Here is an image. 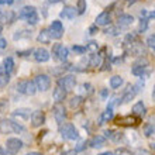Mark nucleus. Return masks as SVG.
<instances>
[{
    "label": "nucleus",
    "instance_id": "1",
    "mask_svg": "<svg viewBox=\"0 0 155 155\" xmlns=\"http://www.w3.org/2000/svg\"><path fill=\"white\" fill-rule=\"evenodd\" d=\"M59 134H61V137L64 140H69V141L79 140V131L71 123H64V124L59 126Z\"/></svg>",
    "mask_w": 155,
    "mask_h": 155
},
{
    "label": "nucleus",
    "instance_id": "2",
    "mask_svg": "<svg viewBox=\"0 0 155 155\" xmlns=\"http://www.w3.org/2000/svg\"><path fill=\"white\" fill-rule=\"evenodd\" d=\"M23 131H25L24 126H21V124L13 121V120H2L0 121V133H3V134L23 133Z\"/></svg>",
    "mask_w": 155,
    "mask_h": 155
},
{
    "label": "nucleus",
    "instance_id": "3",
    "mask_svg": "<svg viewBox=\"0 0 155 155\" xmlns=\"http://www.w3.org/2000/svg\"><path fill=\"white\" fill-rule=\"evenodd\" d=\"M17 92H20L23 94H27V96H34L37 93V86H35V82L34 81H20L17 82Z\"/></svg>",
    "mask_w": 155,
    "mask_h": 155
},
{
    "label": "nucleus",
    "instance_id": "4",
    "mask_svg": "<svg viewBox=\"0 0 155 155\" xmlns=\"http://www.w3.org/2000/svg\"><path fill=\"white\" fill-rule=\"evenodd\" d=\"M51 54H52V57L55 58L57 61L65 62L66 59H68V55H69V49L62 44H54Z\"/></svg>",
    "mask_w": 155,
    "mask_h": 155
},
{
    "label": "nucleus",
    "instance_id": "5",
    "mask_svg": "<svg viewBox=\"0 0 155 155\" xmlns=\"http://www.w3.org/2000/svg\"><path fill=\"white\" fill-rule=\"evenodd\" d=\"M23 147H24V143L20 138H16V137L7 138V141H6V150H7V152L10 155L18 154V151H21Z\"/></svg>",
    "mask_w": 155,
    "mask_h": 155
},
{
    "label": "nucleus",
    "instance_id": "6",
    "mask_svg": "<svg viewBox=\"0 0 155 155\" xmlns=\"http://www.w3.org/2000/svg\"><path fill=\"white\" fill-rule=\"evenodd\" d=\"M48 31L52 40H61L64 37V24L59 20H54L49 25Z\"/></svg>",
    "mask_w": 155,
    "mask_h": 155
},
{
    "label": "nucleus",
    "instance_id": "7",
    "mask_svg": "<svg viewBox=\"0 0 155 155\" xmlns=\"http://www.w3.org/2000/svg\"><path fill=\"white\" fill-rule=\"evenodd\" d=\"M34 82H35V86H37V89L40 90V92H47V90L51 87V78L45 74L37 75L35 79H34Z\"/></svg>",
    "mask_w": 155,
    "mask_h": 155
},
{
    "label": "nucleus",
    "instance_id": "8",
    "mask_svg": "<svg viewBox=\"0 0 155 155\" xmlns=\"http://www.w3.org/2000/svg\"><path fill=\"white\" fill-rule=\"evenodd\" d=\"M58 85L61 87H64L66 92H69V90H72L76 86V78L74 75H65V76L58 79Z\"/></svg>",
    "mask_w": 155,
    "mask_h": 155
},
{
    "label": "nucleus",
    "instance_id": "9",
    "mask_svg": "<svg viewBox=\"0 0 155 155\" xmlns=\"http://www.w3.org/2000/svg\"><path fill=\"white\" fill-rule=\"evenodd\" d=\"M52 111H54V118H55V121H57L59 126L64 124L66 120V110H65V107H64V104L57 103V104L52 107Z\"/></svg>",
    "mask_w": 155,
    "mask_h": 155
},
{
    "label": "nucleus",
    "instance_id": "10",
    "mask_svg": "<svg viewBox=\"0 0 155 155\" xmlns=\"http://www.w3.org/2000/svg\"><path fill=\"white\" fill-rule=\"evenodd\" d=\"M33 55H34V59L37 62H41V64H44V62H48L49 58H51V52H49L48 49L45 48H37L33 51Z\"/></svg>",
    "mask_w": 155,
    "mask_h": 155
},
{
    "label": "nucleus",
    "instance_id": "11",
    "mask_svg": "<svg viewBox=\"0 0 155 155\" xmlns=\"http://www.w3.org/2000/svg\"><path fill=\"white\" fill-rule=\"evenodd\" d=\"M45 123V113L41 110H35L31 113V126L41 127Z\"/></svg>",
    "mask_w": 155,
    "mask_h": 155
},
{
    "label": "nucleus",
    "instance_id": "12",
    "mask_svg": "<svg viewBox=\"0 0 155 155\" xmlns=\"http://www.w3.org/2000/svg\"><path fill=\"white\" fill-rule=\"evenodd\" d=\"M134 23V17L131 14H121L117 20V27L118 28H127Z\"/></svg>",
    "mask_w": 155,
    "mask_h": 155
},
{
    "label": "nucleus",
    "instance_id": "13",
    "mask_svg": "<svg viewBox=\"0 0 155 155\" xmlns=\"http://www.w3.org/2000/svg\"><path fill=\"white\" fill-rule=\"evenodd\" d=\"M37 13V10H35V7L34 6H24V7L20 10V13H18V18H21V20H28L31 16H34Z\"/></svg>",
    "mask_w": 155,
    "mask_h": 155
},
{
    "label": "nucleus",
    "instance_id": "14",
    "mask_svg": "<svg viewBox=\"0 0 155 155\" xmlns=\"http://www.w3.org/2000/svg\"><path fill=\"white\" fill-rule=\"evenodd\" d=\"M52 97H54V100H55L57 103L64 102L65 97H66V90L64 89V87H61L59 85H57V87H55L54 92H52Z\"/></svg>",
    "mask_w": 155,
    "mask_h": 155
},
{
    "label": "nucleus",
    "instance_id": "15",
    "mask_svg": "<svg viewBox=\"0 0 155 155\" xmlns=\"http://www.w3.org/2000/svg\"><path fill=\"white\" fill-rule=\"evenodd\" d=\"M137 93H138V89L135 87V85H134V86H130V87L126 90V93L123 94L121 103H128V102H131V100L135 97V94H137Z\"/></svg>",
    "mask_w": 155,
    "mask_h": 155
},
{
    "label": "nucleus",
    "instance_id": "16",
    "mask_svg": "<svg viewBox=\"0 0 155 155\" xmlns=\"http://www.w3.org/2000/svg\"><path fill=\"white\" fill-rule=\"evenodd\" d=\"M113 117H114V111H113V107H107L106 110H104L102 114H100V117H99V124L102 126V124H104V123H107V121H110V120H113Z\"/></svg>",
    "mask_w": 155,
    "mask_h": 155
},
{
    "label": "nucleus",
    "instance_id": "17",
    "mask_svg": "<svg viewBox=\"0 0 155 155\" xmlns=\"http://www.w3.org/2000/svg\"><path fill=\"white\" fill-rule=\"evenodd\" d=\"M92 148H102L106 144V137L104 135H94L90 138V141L87 143Z\"/></svg>",
    "mask_w": 155,
    "mask_h": 155
},
{
    "label": "nucleus",
    "instance_id": "18",
    "mask_svg": "<svg viewBox=\"0 0 155 155\" xmlns=\"http://www.w3.org/2000/svg\"><path fill=\"white\" fill-rule=\"evenodd\" d=\"M133 114L137 116V117H144V116L147 114V107H145V104H144L141 100L137 102L134 106H133Z\"/></svg>",
    "mask_w": 155,
    "mask_h": 155
},
{
    "label": "nucleus",
    "instance_id": "19",
    "mask_svg": "<svg viewBox=\"0 0 155 155\" xmlns=\"http://www.w3.org/2000/svg\"><path fill=\"white\" fill-rule=\"evenodd\" d=\"M111 23V17L109 12H103L96 17V25H109Z\"/></svg>",
    "mask_w": 155,
    "mask_h": 155
},
{
    "label": "nucleus",
    "instance_id": "20",
    "mask_svg": "<svg viewBox=\"0 0 155 155\" xmlns=\"http://www.w3.org/2000/svg\"><path fill=\"white\" fill-rule=\"evenodd\" d=\"M78 14V10L75 7H72V6H66V7H64V10L61 12V14L59 16L62 17V18H68V20H72V18H75V16Z\"/></svg>",
    "mask_w": 155,
    "mask_h": 155
},
{
    "label": "nucleus",
    "instance_id": "21",
    "mask_svg": "<svg viewBox=\"0 0 155 155\" xmlns=\"http://www.w3.org/2000/svg\"><path fill=\"white\" fill-rule=\"evenodd\" d=\"M13 117H17L18 120H27L31 117V113L28 109H17L16 111H13Z\"/></svg>",
    "mask_w": 155,
    "mask_h": 155
},
{
    "label": "nucleus",
    "instance_id": "22",
    "mask_svg": "<svg viewBox=\"0 0 155 155\" xmlns=\"http://www.w3.org/2000/svg\"><path fill=\"white\" fill-rule=\"evenodd\" d=\"M3 68H4V72H6V74H12L13 71H14V61H13L12 57L4 58V61H3Z\"/></svg>",
    "mask_w": 155,
    "mask_h": 155
},
{
    "label": "nucleus",
    "instance_id": "23",
    "mask_svg": "<svg viewBox=\"0 0 155 155\" xmlns=\"http://www.w3.org/2000/svg\"><path fill=\"white\" fill-rule=\"evenodd\" d=\"M102 62H103V55H100V54H96L94 52L92 57H90V66H93V68H97V66L102 65Z\"/></svg>",
    "mask_w": 155,
    "mask_h": 155
},
{
    "label": "nucleus",
    "instance_id": "24",
    "mask_svg": "<svg viewBox=\"0 0 155 155\" xmlns=\"http://www.w3.org/2000/svg\"><path fill=\"white\" fill-rule=\"evenodd\" d=\"M37 40H38V42H41V44H48L49 41L52 40V38H51V35H49L48 28H47V30H42V31L38 34Z\"/></svg>",
    "mask_w": 155,
    "mask_h": 155
},
{
    "label": "nucleus",
    "instance_id": "25",
    "mask_svg": "<svg viewBox=\"0 0 155 155\" xmlns=\"http://www.w3.org/2000/svg\"><path fill=\"white\" fill-rule=\"evenodd\" d=\"M13 20H14V13L13 12L0 13V24H3V23H13Z\"/></svg>",
    "mask_w": 155,
    "mask_h": 155
},
{
    "label": "nucleus",
    "instance_id": "26",
    "mask_svg": "<svg viewBox=\"0 0 155 155\" xmlns=\"http://www.w3.org/2000/svg\"><path fill=\"white\" fill-rule=\"evenodd\" d=\"M124 83L121 76H118V75H114V76L110 78V87L111 89H118L120 86Z\"/></svg>",
    "mask_w": 155,
    "mask_h": 155
},
{
    "label": "nucleus",
    "instance_id": "27",
    "mask_svg": "<svg viewBox=\"0 0 155 155\" xmlns=\"http://www.w3.org/2000/svg\"><path fill=\"white\" fill-rule=\"evenodd\" d=\"M82 103H83V97L82 96H74L69 100V106H71V109H78Z\"/></svg>",
    "mask_w": 155,
    "mask_h": 155
},
{
    "label": "nucleus",
    "instance_id": "28",
    "mask_svg": "<svg viewBox=\"0 0 155 155\" xmlns=\"http://www.w3.org/2000/svg\"><path fill=\"white\" fill-rule=\"evenodd\" d=\"M117 121L118 124H135V123H138V118H133L131 116H127V117H120Z\"/></svg>",
    "mask_w": 155,
    "mask_h": 155
},
{
    "label": "nucleus",
    "instance_id": "29",
    "mask_svg": "<svg viewBox=\"0 0 155 155\" xmlns=\"http://www.w3.org/2000/svg\"><path fill=\"white\" fill-rule=\"evenodd\" d=\"M147 66H143V65H134L133 66V69H131V74L134 75V76H143L144 75V71H145Z\"/></svg>",
    "mask_w": 155,
    "mask_h": 155
},
{
    "label": "nucleus",
    "instance_id": "30",
    "mask_svg": "<svg viewBox=\"0 0 155 155\" xmlns=\"http://www.w3.org/2000/svg\"><path fill=\"white\" fill-rule=\"evenodd\" d=\"M154 133H155V124H152V123L150 121L148 124L144 126V134H145V137H151Z\"/></svg>",
    "mask_w": 155,
    "mask_h": 155
},
{
    "label": "nucleus",
    "instance_id": "31",
    "mask_svg": "<svg viewBox=\"0 0 155 155\" xmlns=\"http://www.w3.org/2000/svg\"><path fill=\"white\" fill-rule=\"evenodd\" d=\"M86 7H87V4H86V0H78V2H76L78 14H83V13L86 12Z\"/></svg>",
    "mask_w": 155,
    "mask_h": 155
},
{
    "label": "nucleus",
    "instance_id": "32",
    "mask_svg": "<svg viewBox=\"0 0 155 155\" xmlns=\"http://www.w3.org/2000/svg\"><path fill=\"white\" fill-rule=\"evenodd\" d=\"M24 33V30H21V31H16V34H14V35H13V38H14V40H20V38H28V37H31V33H28V31H27V33L25 34H23Z\"/></svg>",
    "mask_w": 155,
    "mask_h": 155
},
{
    "label": "nucleus",
    "instance_id": "33",
    "mask_svg": "<svg viewBox=\"0 0 155 155\" xmlns=\"http://www.w3.org/2000/svg\"><path fill=\"white\" fill-rule=\"evenodd\" d=\"M72 51H74L75 54H78V55H83V54L87 51V48H86V47H81V45H74V47H72Z\"/></svg>",
    "mask_w": 155,
    "mask_h": 155
},
{
    "label": "nucleus",
    "instance_id": "34",
    "mask_svg": "<svg viewBox=\"0 0 155 155\" xmlns=\"http://www.w3.org/2000/svg\"><path fill=\"white\" fill-rule=\"evenodd\" d=\"M147 45L150 49L155 51V34H151V35L147 38Z\"/></svg>",
    "mask_w": 155,
    "mask_h": 155
},
{
    "label": "nucleus",
    "instance_id": "35",
    "mask_svg": "<svg viewBox=\"0 0 155 155\" xmlns=\"http://www.w3.org/2000/svg\"><path fill=\"white\" fill-rule=\"evenodd\" d=\"M8 81H10V74H2L0 75V86H6L8 83Z\"/></svg>",
    "mask_w": 155,
    "mask_h": 155
},
{
    "label": "nucleus",
    "instance_id": "36",
    "mask_svg": "<svg viewBox=\"0 0 155 155\" xmlns=\"http://www.w3.org/2000/svg\"><path fill=\"white\" fill-rule=\"evenodd\" d=\"M147 28H148L147 18H141V20H140V28H138V31H140V33H144Z\"/></svg>",
    "mask_w": 155,
    "mask_h": 155
},
{
    "label": "nucleus",
    "instance_id": "37",
    "mask_svg": "<svg viewBox=\"0 0 155 155\" xmlns=\"http://www.w3.org/2000/svg\"><path fill=\"white\" fill-rule=\"evenodd\" d=\"M38 21H40V17H38V13H35L34 16H31L28 20H27V23H28V24H31V25H35Z\"/></svg>",
    "mask_w": 155,
    "mask_h": 155
},
{
    "label": "nucleus",
    "instance_id": "38",
    "mask_svg": "<svg viewBox=\"0 0 155 155\" xmlns=\"http://www.w3.org/2000/svg\"><path fill=\"white\" fill-rule=\"evenodd\" d=\"M82 89L85 90L87 96L93 93V87H92V85H89V83H83V85H82Z\"/></svg>",
    "mask_w": 155,
    "mask_h": 155
},
{
    "label": "nucleus",
    "instance_id": "39",
    "mask_svg": "<svg viewBox=\"0 0 155 155\" xmlns=\"http://www.w3.org/2000/svg\"><path fill=\"white\" fill-rule=\"evenodd\" d=\"M86 48H87V49H92V51H97V49H99V45H97V42H94V41H90L89 44L86 45Z\"/></svg>",
    "mask_w": 155,
    "mask_h": 155
},
{
    "label": "nucleus",
    "instance_id": "40",
    "mask_svg": "<svg viewBox=\"0 0 155 155\" xmlns=\"http://www.w3.org/2000/svg\"><path fill=\"white\" fill-rule=\"evenodd\" d=\"M123 138H124L123 133H116V134H113V137H111V140H113V141H116V143H120Z\"/></svg>",
    "mask_w": 155,
    "mask_h": 155
},
{
    "label": "nucleus",
    "instance_id": "41",
    "mask_svg": "<svg viewBox=\"0 0 155 155\" xmlns=\"http://www.w3.org/2000/svg\"><path fill=\"white\" fill-rule=\"evenodd\" d=\"M117 31H118V30H117V27H110V28H106V30H104V33H106V34H110V35H117Z\"/></svg>",
    "mask_w": 155,
    "mask_h": 155
},
{
    "label": "nucleus",
    "instance_id": "42",
    "mask_svg": "<svg viewBox=\"0 0 155 155\" xmlns=\"http://www.w3.org/2000/svg\"><path fill=\"white\" fill-rule=\"evenodd\" d=\"M116 155H133L128 150H124V148H121V150H118L117 152H114Z\"/></svg>",
    "mask_w": 155,
    "mask_h": 155
},
{
    "label": "nucleus",
    "instance_id": "43",
    "mask_svg": "<svg viewBox=\"0 0 155 155\" xmlns=\"http://www.w3.org/2000/svg\"><path fill=\"white\" fill-rule=\"evenodd\" d=\"M6 47H7V41H6V38L0 35V49H4Z\"/></svg>",
    "mask_w": 155,
    "mask_h": 155
},
{
    "label": "nucleus",
    "instance_id": "44",
    "mask_svg": "<svg viewBox=\"0 0 155 155\" xmlns=\"http://www.w3.org/2000/svg\"><path fill=\"white\" fill-rule=\"evenodd\" d=\"M134 155H151V154H150L147 150H141V148H138V150L134 152Z\"/></svg>",
    "mask_w": 155,
    "mask_h": 155
},
{
    "label": "nucleus",
    "instance_id": "45",
    "mask_svg": "<svg viewBox=\"0 0 155 155\" xmlns=\"http://www.w3.org/2000/svg\"><path fill=\"white\" fill-rule=\"evenodd\" d=\"M104 134H106V135H104L106 138H111V137H113V134H114V131H113V130H106V131H104Z\"/></svg>",
    "mask_w": 155,
    "mask_h": 155
},
{
    "label": "nucleus",
    "instance_id": "46",
    "mask_svg": "<svg viewBox=\"0 0 155 155\" xmlns=\"http://www.w3.org/2000/svg\"><path fill=\"white\" fill-rule=\"evenodd\" d=\"M100 96H102V99H106L107 96H109V89H103L102 92H100Z\"/></svg>",
    "mask_w": 155,
    "mask_h": 155
},
{
    "label": "nucleus",
    "instance_id": "47",
    "mask_svg": "<svg viewBox=\"0 0 155 155\" xmlns=\"http://www.w3.org/2000/svg\"><path fill=\"white\" fill-rule=\"evenodd\" d=\"M96 33H97V25H92V27L89 28V34L93 35V34H96Z\"/></svg>",
    "mask_w": 155,
    "mask_h": 155
},
{
    "label": "nucleus",
    "instance_id": "48",
    "mask_svg": "<svg viewBox=\"0 0 155 155\" xmlns=\"http://www.w3.org/2000/svg\"><path fill=\"white\" fill-rule=\"evenodd\" d=\"M6 151H7V150L4 147H0V155H6Z\"/></svg>",
    "mask_w": 155,
    "mask_h": 155
},
{
    "label": "nucleus",
    "instance_id": "49",
    "mask_svg": "<svg viewBox=\"0 0 155 155\" xmlns=\"http://www.w3.org/2000/svg\"><path fill=\"white\" fill-rule=\"evenodd\" d=\"M51 4H57V3H59V2H62V0H48Z\"/></svg>",
    "mask_w": 155,
    "mask_h": 155
},
{
    "label": "nucleus",
    "instance_id": "50",
    "mask_svg": "<svg viewBox=\"0 0 155 155\" xmlns=\"http://www.w3.org/2000/svg\"><path fill=\"white\" fill-rule=\"evenodd\" d=\"M14 0H4V4H13Z\"/></svg>",
    "mask_w": 155,
    "mask_h": 155
},
{
    "label": "nucleus",
    "instance_id": "51",
    "mask_svg": "<svg viewBox=\"0 0 155 155\" xmlns=\"http://www.w3.org/2000/svg\"><path fill=\"white\" fill-rule=\"evenodd\" d=\"M151 96H152V100L155 102V86H154V89H152V93H151Z\"/></svg>",
    "mask_w": 155,
    "mask_h": 155
},
{
    "label": "nucleus",
    "instance_id": "52",
    "mask_svg": "<svg viewBox=\"0 0 155 155\" xmlns=\"http://www.w3.org/2000/svg\"><path fill=\"white\" fill-rule=\"evenodd\" d=\"M25 155H42L41 152H28V154H25Z\"/></svg>",
    "mask_w": 155,
    "mask_h": 155
},
{
    "label": "nucleus",
    "instance_id": "53",
    "mask_svg": "<svg viewBox=\"0 0 155 155\" xmlns=\"http://www.w3.org/2000/svg\"><path fill=\"white\" fill-rule=\"evenodd\" d=\"M135 2H137V0H127V4H128V6H130V4H134Z\"/></svg>",
    "mask_w": 155,
    "mask_h": 155
},
{
    "label": "nucleus",
    "instance_id": "54",
    "mask_svg": "<svg viewBox=\"0 0 155 155\" xmlns=\"http://www.w3.org/2000/svg\"><path fill=\"white\" fill-rule=\"evenodd\" d=\"M100 155H116V154H114V152H109V151H107V152H103V154H100Z\"/></svg>",
    "mask_w": 155,
    "mask_h": 155
},
{
    "label": "nucleus",
    "instance_id": "55",
    "mask_svg": "<svg viewBox=\"0 0 155 155\" xmlns=\"http://www.w3.org/2000/svg\"><path fill=\"white\" fill-rule=\"evenodd\" d=\"M2 74H4V68H2V66H0V75Z\"/></svg>",
    "mask_w": 155,
    "mask_h": 155
},
{
    "label": "nucleus",
    "instance_id": "56",
    "mask_svg": "<svg viewBox=\"0 0 155 155\" xmlns=\"http://www.w3.org/2000/svg\"><path fill=\"white\" fill-rule=\"evenodd\" d=\"M150 16H151V17H152V18H155V10H154V12H152V13H151V14H150Z\"/></svg>",
    "mask_w": 155,
    "mask_h": 155
},
{
    "label": "nucleus",
    "instance_id": "57",
    "mask_svg": "<svg viewBox=\"0 0 155 155\" xmlns=\"http://www.w3.org/2000/svg\"><path fill=\"white\" fill-rule=\"evenodd\" d=\"M2 4H4V0H0V6H2Z\"/></svg>",
    "mask_w": 155,
    "mask_h": 155
}]
</instances>
